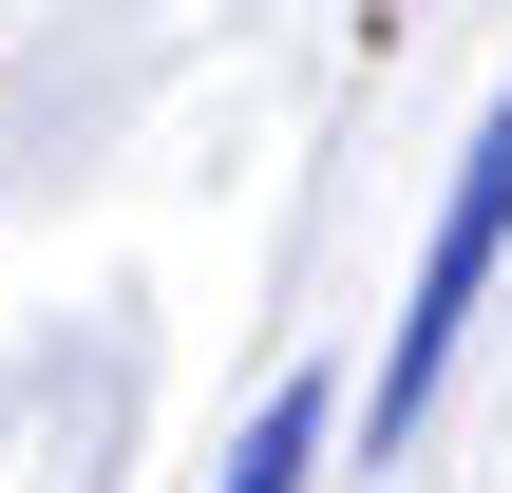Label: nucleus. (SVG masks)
I'll return each mask as SVG.
<instances>
[{
    "mask_svg": "<svg viewBox=\"0 0 512 493\" xmlns=\"http://www.w3.org/2000/svg\"><path fill=\"white\" fill-rule=\"evenodd\" d=\"M494 266H512V95L475 114V152H456V190H437V247H418V304H399V342H380L361 456H399V437L437 418V380H456V342H475V304H494Z\"/></svg>",
    "mask_w": 512,
    "mask_h": 493,
    "instance_id": "nucleus-1",
    "label": "nucleus"
},
{
    "mask_svg": "<svg viewBox=\"0 0 512 493\" xmlns=\"http://www.w3.org/2000/svg\"><path fill=\"white\" fill-rule=\"evenodd\" d=\"M323 418H342L323 380H266V418L228 437V475H209V493H304V475H323Z\"/></svg>",
    "mask_w": 512,
    "mask_h": 493,
    "instance_id": "nucleus-2",
    "label": "nucleus"
}]
</instances>
